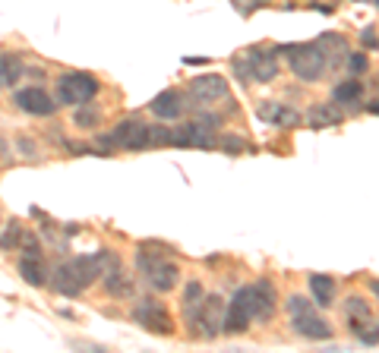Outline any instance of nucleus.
<instances>
[{
    "label": "nucleus",
    "instance_id": "nucleus-1",
    "mask_svg": "<svg viewBox=\"0 0 379 353\" xmlns=\"http://www.w3.org/2000/svg\"><path fill=\"white\" fill-rule=\"evenodd\" d=\"M120 258L114 249H98L95 256H76L69 262L57 265L51 271V290L57 296H79L86 287H92L98 277H105L111 268H117Z\"/></svg>",
    "mask_w": 379,
    "mask_h": 353
},
{
    "label": "nucleus",
    "instance_id": "nucleus-2",
    "mask_svg": "<svg viewBox=\"0 0 379 353\" xmlns=\"http://www.w3.org/2000/svg\"><path fill=\"white\" fill-rule=\"evenodd\" d=\"M164 252H168V246H158V249H152V243H142L136 249V271L142 275V281H149L152 290H158V293H168V290L177 287V281H180V268H177L171 258H164Z\"/></svg>",
    "mask_w": 379,
    "mask_h": 353
},
{
    "label": "nucleus",
    "instance_id": "nucleus-3",
    "mask_svg": "<svg viewBox=\"0 0 379 353\" xmlns=\"http://www.w3.org/2000/svg\"><path fill=\"white\" fill-rule=\"evenodd\" d=\"M284 309H288V319H291V328H294V334H300V338L307 340H328L335 334L332 321L326 319V315L316 312L313 300L310 296H288L284 300Z\"/></svg>",
    "mask_w": 379,
    "mask_h": 353
},
{
    "label": "nucleus",
    "instance_id": "nucleus-4",
    "mask_svg": "<svg viewBox=\"0 0 379 353\" xmlns=\"http://www.w3.org/2000/svg\"><path fill=\"white\" fill-rule=\"evenodd\" d=\"M284 54H288V67L291 73L300 82H316L326 73V48L319 41H307V44H284Z\"/></svg>",
    "mask_w": 379,
    "mask_h": 353
},
{
    "label": "nucleus",
    "instance_id": "nucleus-5",
    "mask_svg": "<svg viewBox=\"0 0 379 353\" xmlns=\"http://www.w3.org/2000/svg\"><path fill=\"white\" fill-rule=\"evenodd\" d=\"M98 79L92 73H82V69H69L57 79V104H67V107H79L95 101L98 95Z\"/></svg>",
    "mask_w": 379,
    "mask_h": 353
},
{
    "label": "nucleus",
    "instance_id": "nucleus-6",
    "mask_svg": "<svg viewBox=\"0 0 379 353\" xmlns=\"http://www.w3.org/2000/svg\"><path fill=\"white\" fill-rule=\"evenodd\" d=\"M253 319H256V293H253V284H246L227 300L221 334H244Z\"/></svg>",
    "mask_w": 379,
    "mask_h": 353
},
{
    "label": "nucleus",
    "instance_id": "nucleus-7",
    "mask_svg": "<svg viewBox=\"0 0 379 353\" xmlns=\"http://www.w3.org/2000/svg\"><path fill=\"white\" fill-rule=\"evenodd\" d=\"M107 139L124 151H145L152 148V123H145L142 117H126L107 132Z\"/></svg>",
    "mask_w": 379,
    "mask_h": 353
},
{
    "label": "nucleus",
    "instance_id": "nucleus-8",
    "mask_svg": "<svg viewBox=\"0 0 379 353\" xmlns=\"http://www.w3.org/2000/svg\"><path fill=\"white\" fill-rule=\"evenodd\" d=\"M133 321L142 325L145 331H152V334H171L174 331V319H171V312L164 309V303L155 300V296H142V300L133 306Z\"/></svg>",
    "mask_w": 379,
    "mask_h": 353
},
{
    "label": "nucleus",
    "instance_id": "nucleus-9",
    "mask_svg": "<svg viewBox=\"0 0 379 353\" xmlns=\"http://www.w3.org/2000/svg\"><path fill=\"white\" fill-rule=\"evenodd\" d=\"M234 69L237 76L253 82H272L278 76V60H275V50H262V48H253L244 60H234Z\"/></svg>",
    "mask_w": 379,
    "mask_h": 353
},
{
    "label": "nucleus",
    "instance_id": "nucleus-10",
    "mask_svg": "<svg viewBox=\"0 0 379 353\" xmlns=\"http://www.w3.org/2000/svg\"><path fill=\"white\" fill-rule=\"evenodd\" d=\"M190 98L196 104H218V101L231 98V88H227V79L218 73H202L196 79H190Z\"/></svg>",
    "mask_w": 379,
    "mask_h": 353
},
{
    "label": "nucleus",
    "instance_id": "nucleus-11",
    "mask_svg": "<svg viewBox=\"0 0 379 353\" xmlns=\"http://www.w3.org/2000/svg\"><path fill=\"white\" fill-rule=\"evenodd\" d=\"M13 104H16L19 111L32 113V117H51V113L57 111V98H51V95L38 85L16 88V92H13Z\"/></svg>",
    "mask_w": 379,
    "mask_h": 353
},
{
    "label": "nucleus",
    "instance_id": "nucleus-12",
    "mask_svg": "<svg viewBox=\"0 0 379 353\" xmlns=\"http://www.w3.org/2000/svg\"><path fill=\"white\" fill-rule=\"evenodd\" d=\"M225 306H227V303L221 300V296H208L206 293V303H202V309H199V319H196L193 331L199 334V338H206V340L218 338V334H221V321H225Z\"/></svg>",
    "mask_w": 379,
    "mask_h": 353
},
{
    "label": "nucleus",
    "instance_id": "nucleus-13",
    "mask_svg": "<svg viewBox=\"0 0 379 353\" xmlns=\"http://www.w3.org/2000/svg\"><path fill=\"white\" fill-rule=\"evenodd\" d=\"M149 111L155 113L158 120H177L187 111V98H183L180 92H174V88H168V92H158L155 98H152Z\"/></svg>",
    "mask_w": 379,
    "mask_h": 353
},
{
    "label": "nucleus",
    "instance_id": "nucleus-14",
    "mask_svg": "<svg viewBox=\"0 0 379 353\" xmlns=\"http://www.w3.org/2000/svg\"><path fill=\"white\" fill-rule=\"evenodd\" d=\"M212 139L202 123H180L174 126V145L171 148H208Z\"/></svg>",
    "mask_w": 379,
    "mask_h": 353
},
{
    "label": "nucleus",
    "instance_id": "nucleus-15",
    "mask_svg": "<svg viewBox=\"0 0 379 353\" xmlns=\"http://www.w3.org/2000/svg\"><path fill=\"white\" fill-rule=\"evenodd\" d=\"M206 303V287L199 281H190L183 287V300H180V309H183V321L190 328H196V319H199V309Z\"/></svg>",
    "mask_w": 379,
    "mask_h": 353
},
{
    "label": "nucleus",
    "instance_id": "nucleus-16",
    "mask_svg": "<svg viewBox=\"0 0 379 353\" xmlns=\"http://www.w3.org/2000/svg\"><path fill=\"white\" fill-rule=\"evenodd\" d=\"M253 293H256V319H272L278 309V290L272 281H256L253 284Z\"/></svg>",
    "mask_w": 379,
    "mask_h": 353
},
{
    "label": "nucleus",
    "instance_id": "nucleus-17",
    "mask_svg": "<svg viewBox=\"0 0 379 353\" xmlns=\"http://www.w3.org/2000/svg\"><path fill=\"white\" fill-rule=\"evenodd\" d=\"M19 275H22V281L32 284V287H48V281H51L41 256H22L19 258Z\"/></svg>",
    "mask_w": 379,
    "mask_h": 353
},
{
    "label": "nucleus",
    "instance_id": "nucleus-18",
    "mask_svg": "<svg viewBox=\"0 0 379 353\" xmlns=\"http://www.w3.org/2000/svg\"><path fill=\"white\" fill-rule=\"evenodd\" d=\"M345 319H347V325H351V331L364 328L366 321H370V303H366L364 296H347L345 300Z\"/></svg>",
    "mask_w": 379,
    "mask_h": 353
},
{
    "label": "nucleus",
    "instance_id": "nucleus-19",
    "mask_svg": "<svg viewBox=\"0 0 379 353\" xmlns=\"http://www.w3.org/2000/svg\"><path fill=\"white\" fill-rule=\"evenodd\" d=\"M105 290L111 296H133V275L117 265V268H111L105 275Z\"/></svg>",
    "mask_w": 379,
    "mask_h": 353
},
{
    "label": "nucleus",
    "instance_id": "nucleus-20",
    "mask_svg": "<svg viewBox=\"0 0 379 353\" xmlns=\"http://www.w3.org/2000/svg\"><path fill=\"white\" fill-rule=\"evenodd\" d=\"M310 293L322 309L335 303V277L328 275H310Z\"/></svg>",
    "mask_w": 379,
    "mask_h": 353
},
{
    "label": "nucleus",
    "instance_id": "nucleus-21",
    "mask_svg": "<svg viewBox=\"0 0 379 353\" xmlns=\"http://www.w3.org/2000/svg\"><path fill=\"white\" fill-rule=\"evenodd\" d=\"M259 117L269 120V123L275 126H294L297 120H300V113L294 111V107H281V104H262L259 107Z\"/></svg>",
    "mask_w": 379,
    "mask_h": 353
},
{
    "label": "nucleus",
    "instance_id": "nucleus-22",
    "mask_svg": "<svg viewBox=\"0 0 379 353\" xmlns=\"http://www.w3.org/2000/svg\"><path fill=\"white\" fill-rule=\"evenodd\" d=\"M364 98V82L360 79H345L332 88V101L335 104H354V101Z\"/></svg>",
    "mask_w": 379,
    "mask_h": 353
},
{
    "label": "nucleus",
    "instance_id": "nucleus-23",
    "mask_svg": "<svg viewBox=\"0 0 379 353\" xmlns=\"http://www.w3.org/2000/svg\"><path fill=\"white\" fill-rule=\"evenodd\" d=\"M22 73L25 69H22V60H19V57L0 54V88H10Z\"/></svg>",
    "mask_w": 379,
    "mask_h": 353
},
{
    "label": "nucleus",
    "instance_id": "nucleus-24",
    "mask_svg": "<svg viewBox=\"0 0 379 353\" xmlns=\"http://www.w3.org/2000/svg\"><path fill=\"white\" fill-rule=\"evenodd\" d=\"M335 123H341V111L335 104H319V107H313V111H310V126H335Z\"/></svg>",
    "mask_w": 379,
    "mask_h": 353
},
{
    "label": "nucleus",
    "instance_id": "nucleus-25",
    "mask_svg": "<svg viewBox=\"0 0 379 353\" xmlns=\"http://www.w3.org/2000/svg\"><path fill=\"white\" fill-rule=\"evenodd\" d=\"M73 123L79 126V130H95V126L101 123V111L95 107V101H88V104H79V107H76Z\"/></svg>",
    "mask_w": 379,
    "mask_h": 353
},
{
    "label": "nucleus",
    "instance_id": "nucleus-26",
    "mask_svg": "<svg viewBox=\"0 0 379 353\" xmlns=\"http://www.w3.org/2000/svg\"><path fill=\"white\" fill-rule=\"evenodd\" d=\"M354 338H357L364 347H376L379 344V321H370L366 328H357V331H354Z\"/></svg>",
    "mask_w": 379,
    "mask_h": 353
},
{
    "label": "nucleus",
    "instance_id": "nucleus-27",
    "mask_svg": "<svg viewBox=\"0 0 379 353\" xmlns=\"http://www.w3.org/2000/svg\"><path fill=\"white\" fill-rule=\"evenodd\" d=\"M366 69H370L366 54H351V57H347V73H351V76H364Z\"/></svg>",
    "mask_w": 379,
    "mask_h": 353
},
{
    "label": "nucleus",
    "instance_id": "nucleus-28",
    "mask_svg": "<svg viewBox=\"0 0 379 353\" xmlns=\"http://www.w3.org/2000/svg\"><path fill=\"white\" fill-rule=\"evenodd\" d=\"M19 221H13V224L10 227H6V233H4V237H0V249H13V246H16L19 243V240H22V233H19Z\"/></svg>",
    "mask_w": 379,
    "mask_h": 353
},
{
    "label": "nucleus",
    "instance_id": "nucleus-29",
    "mask_svg": "<svg viewBox=\"0 0 379 353\" xmlns=\"http://www.w3.org/2000/svg\"><path fill=\"white\" fill-rule=\"evenodd\" d=\"M19 246L25 249V256H41V243H38L32 233H22V240H19Z\"/></svg>",
    "mask_w": 379,
    "mask_h": 353
},
{
    "label": "nucleus",
    "instance_id": "nucleus-30",
    "mask_svg": "<svg viewBox=\"0 0 379 353\" xmlns=\"http://www.w3.org/2000/svg\"><path fill=\"white\" fill-rule=\"evenodd\" d=\"M360 44H364V48H379V35H376V32H373V29H364V32H360Z\"/></svg>",
    "mask_w": 379,
    "mask_h": 353
},
{
    "label": "nucleus",
    "instance_id": "nucleus-31",
    "mask_svg": "<svg viewBox=\"0 0 379 353\" xmlns=\"http://www.w3.org/2000/svg\"><path fill=\"white\" fill-rule=\"evenodd\" d=\"M221 145H225V151H244V139H237V136H225Z\"/></svg>",
    "mask_w": 379,
    "mask_h": 353
},
{
    "label": "nucleus",
    "instance_id": "nucleus-32",
    "mask_svg": "<svg viewBox=\"0 0 379 353\" xmlns=\"http://www.w3.org/2000/svg\"><path fill=\"white\" fill-rule=\"evenodd\" d=\"M183 63H187V67H206V57H183Z\"/></svg>",
    "mask_w": 379,
    "mask_h": 353
},
{
    "label": "nucleus",
    "instance_id": "nucleus-33",
    "mask_svg": "<svg viewBox=\"0 0 379 353\" xmlns=\"http://www.w3.org/2000/svg\"><path fill=\"white\" fill-rule=\"evenodd\" d=\"M366 111H370V113H379V101H370V104H366Z\"/></svg>",
    "mask_w": 379,
    "mask_h": 353
},
{
    "label": "nucleus",
    "instance_id": "nucleus-34",
    "mask_svg": "<svg viewBox=\"0 0 379 353\" xmlns=\"http://www.w3.org/2000/svg\"><path fill=\"white\" fill-rule=\"evenodd\" d=\"M370 290H373V296H379V281H373V284H370Z\"/></svg>",
    "mask_w": 379,
    "mask_h": 353
},
{
    "label": "nucleus",
    "instance_id": "nucleus-35",
    "mask_svg": "<svg viewBox=\"0 0 379 353\" xmlns=\"http://www.w3.org/2000/svg\"><path fill=\"white\" fill-rule=\"evenodd\" d=\"M376 4H379V0H376Z\"/></svg>",
    "mask_w": 379,
    "mask_h": 353
}]
</instances>
